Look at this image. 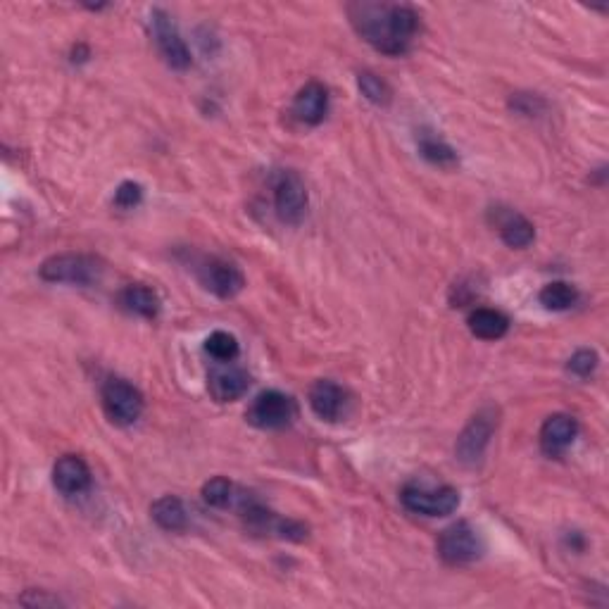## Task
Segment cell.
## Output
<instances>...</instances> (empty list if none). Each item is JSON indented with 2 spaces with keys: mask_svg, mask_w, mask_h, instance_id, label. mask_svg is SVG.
<instances>
[{
  "mask_svg": "<svg viewBox=\"0 0 609 609\" xmlns=\"http://www.w3.org/2000/svg\"><path fill=\"white\" fill-rule=\"evenodd\" d=\"M348 17L357 34L384 55H405L419 34V15L410 5L350 3Z\"/></svg>",
  "mask_w": 609,
  "mask_h": 609,
  "instance_id": "cell-1",
  "label": "cell"
},
{
  "mask_svg": "<svg viewBox=\"0 0 609 609\" xmlns=\"http://www.w3.org/2000/svg\"><path fill=\"white\" fill-rule=\"evenodd\" d=\"M103 276V262L84 253H62L48 257L41 265V279L50 284L93 286Z\"/></svg>",
  "mask_w": 609,
  "mask_h": 609,
  "instance_id": "cell-2",
  "label": "cell"
},
{
  "mask_svg": "<svg viewBox=\"0 0 609 609\" xmlns=\"http://www.w3.org/2000/svg\"><path fill=\"white\" fill-rule=\"evenodd\" d=\"M100 400H103L105 417L115 426L136 424L138 417L143 414V395L127 379L112 376V379L105 381Z\"/></svg>",
  "mask_w": 609,
  "mask_h": 609,
  "instance_id": "cell-3",
  "label": "cell"
},
{
  "mask_svg": "<svg viewBox=\"0 0 609 609\" xmlns=\"http://www.w3.org/2000/svg\"><path fill=\"white\" fill-rule=\"evenodd\" d=\"M295 414H298V407H295V400L291 395L281 391H262L253 403H250L246 419L255 429L279 431L293 424Z\"/></svg>",
  "mask_w": 609,
  "mask_h": 609,
  "instance_id": "cell-4",
  "label": "cell"
},
{
  "mask_svg": "<svg viewBox=\"0 0 609 609\" xmlns=\"http://www.w3.org/2000/svg\"><path fill=\"white\" fill-rule=\"evenodd\" d=\"M483 550H486V545H483L481 533L469 521H457L438 538V555L452 567L476 562L483 555Z\"/></svg>",
  "mask_w": 609,
  "mask_h": 609,
  "instance_id": "cell-5",
  "label": "cell"
},
{
  "mask_svg": "<svg viewBox=\"0 0 609 609\" xmlns=\"http://www.w3.org/2000/svg\"><path fill=\"white\" fill-rule=\"evenodd\" d=\"M272 191H274L276 217L291 226H298L303 222L307 215V203H310L305 181L295 172H291V169H286V172H279L274 177Z\"/></svg>",
  "mask_w": 609,
  "mask_h": 609,
  "instance_id": "cell-6",
  "label": "cell"
},
{
  "mask_svg": "<svg viewBox=\"0 0 609 609\" xmlns=\"http://www.w3.org/2000/svg\"><path fill=\"white\" fill-rule=\"evenodd\" d=\"M400 500H403L407 512L422 514V517H448L460 507V493L452 486L429 488L412 483V486L403 488Z\"/></svg>",
  "mask_w": 609,
  "mask_h": 609,
  "instance_id": "cell-7",
  "label": "cell"
},
{
  "mask_svg": "<svg viewBox=\"0 0 609 609\" xmlns=\"http://www.w3.org/2000/svg\"><path fill=\"white\" fill-rule=\"evenodd\" d=\"M495 426H498V414L493 410H481L476 417H472V422L457 438V460L467 464V467H476L486 455L488 445H491Z\"/></svg>",
  "mask_w": 609,
  "mask_h": 609,
  "instance_id": "cell-8",
  "label": "cell"
},
{
  "mask_svg": "<svg viewBox=\"0 0 609 609\" xmlns=\"http://www.w3.org/2000/svg\"><path fill=\"white\" fill-rule=\"evenodd\" d=\"M150 27H153L155 43H158V50L169 67L179 69V72L191 67V50H188L177 27H174L172 17H169L165 10L150 12Z\"/></svg>",
  "mask_w": 609,
  "mask_h": 609,
  "instance_id": "cell-9",
  "label": "cell"
},
{
  "mask_svg": "<svg viewBox=\"0 0 609 609\" xmlns=\"http://www.w3.org/2000/svg\"><path fill=\"white\" fill-rule=\"evenodd\" d=\"M198 279L207 291L224 300L236 298L246 286V276H243L241 269L231 265V262L219 260V257H210L198 267Z\"/></svg>",
  "mask_w": 609,
  "mask_h": 609,
  "instance_id": "cell-10",
  "label": "cell"
},
{
  "mask_svg": "<svg viewBox=\"0 0 609 609\" xmlns=\"http://www.w3.org/2000/svg\"><path fill=\"white\" fill-rule=\"evenodd\" d=\"M310 407L319 419H324V422H341L345 414H348L350 398L341 386L334 384V381L322 379L312 386Z\"/></svg>",
  "mask_w": 609,
  "mask_h": 609,
  "instance_id": "cell-11",
  "label": "cell"
},
{
  "mask_svg": "<svg viewBox=\"0 0 609 609\" xmlns=\"http://www.w3.org/2000/svg\"><path fill=\"white\" fill-rule=\"evenodd\" d=\"M579 436V422L571 414H552L541 426V450L548 457H560Z\"/></svg>",
  "mask_w": 609,
  "mask_h": 609,
  "instance_id": "cell-12",
  "label": "cell"
},
{
  "mask_svg": "<svg viewBox=\"0 0 609 609\" xmlns=\"http://www.w3.org/2000/svg\"><path fill=\"white\" fill-rule=\"evenodd\" d=\"M250 388V376L241 367H219L207 376V391L217 403H234Z\"/></svg>",
  "mask_w": 609,
  "mask_h": 609,
  "instance_id": "cell-13",
  "label": "cell"
},
{
  "mask_svg": "<svg viewBox=\"0 0 609 609\" xmlns=\"http://www.w3.org/2000/svg\"><path fill=\"white\" fill-rule=\"evenodd\" d=\"M53 483L62 495H81L91 486V469L81 457L65 455L60 457L53 469Z\"/></svg>",
  "mask_w": 609,
  "mask_h": 609,
  "instance_id": "cell-14",
  "label": "cell"
},
{
  "mask_svg": "<svg viewBox=\"0 0 609 609\" xmlns=\"http://www.w3.org/2000/svg\"><path fill=\"white\" fill-rule=\"evenodd\" d=\"M326 112H329V91L319 81L305 84L293 100V115L303 124H310V127L322 124Z\"/></svg>",
  "mask_w": 609,
  "mask_h": 609,
  "instance_id": "cell-15",
  "label": "cell"
},
{
  "mask_svg": "<svg viewBox=\"0 0 609 609\" xmlns=\"http://www.w3.org/2000/svg\"><path fill=\"white\" fill-rule=\"evenodd\" d=\"M495 226H498L500 238L507 243L510 248H529L536 238V229L524 215L512 210H498V217H495Z\"/></svg>",
  "mask_w": 609,
  "mask_h": 609,
  "instance_id": "cell-16",
  "label": "cell"
},
{
  "mask_svg": "<svg viewBox=\"0 0 609 609\" xmlns=\"http://www.w3.org/2000/svg\"><path fill=\"white\" fill-rule=\"evenodd\" d=\"M119 305L124 310L131 312V315L155 319L160 315V298L153 288L143 286V284H131L119 293Z\"/></svg>",
  "mask_w": 609,
  "mask_h": 609,
  "instance_id": "cell-17",
  "label": "cell"
},
{
  "mask_svg": "<svg viewBox=\"0 0 609 609\" xmlns=\"http://www.w3.org/2000/svg\"><path fill=\"white\" fill-rule=\"evenodd\" d=\"M469 331L481 341H498L510 331V319H507L502 312L491 310V307H479L474 310L467 319Z\"/></svg>",
  "mask_w": 609,
  "mask_h": 609,
  "instance_id": "cell-18",
  "label": "cell"
},
{
  "mask_svg": "<svg viewBox=\"0 0 609 609\" xmlns=\"http://www.w3.org/2000/svg\"><path fill=\"white\" fill-rule=\"evenodd\" d=\"M150 514H153V521L165 531H184L188 526V514L184 502H181L177 495H162L160 500L153 502L150 507Z\"/></svg>",
  "mask_w": 609,
  "mask_h": 609,
  "instance_id": "cell-19",
  "label": "cell"
},
{
  "mask_svg": "<svg viewBox=\"0 0 609 609\" xmlns=\"http://www.w3.org/2000/svg\"><path fill=\"white\" fill-rule=\"evenodd\" d=\"M538 300H541L545 310L564 312L579 303V291L571 284H564V281H552V284L543 286V291L538 293Z\"/></svg>",
  "mask_w": 609,
  "mask_h": 609,
  "instance_id": "cell-20",
  "label": "cell"
},
{
  "mask_svg": "<svg viewBox=\"0 0 609 609\" xmlns=\"http://www.w3.org/2000/svg\"><path fill=\"white\" fill-rule=\"evenodd\" d=\"M238 488L224 476H215L203 486V500L210 507H217V510H226V507L234 505Z\"/></svg>",
  "mask_w": 609,
  "mask_h": 609,
  "instance_id": "cell-21",
  "label": "cell"
},
{
  "mask_svg": "<svg viewBox=\"0 0 609 609\" xmlns=\"http://www.w3.org/2000/svg\"><path fill=\"white\" fill-rule=\"evenodd\" d=\"M419 150H422V155L431 162V165H438V167H455L457 165V153L448 146V143L441 141L438 136H426L424 134L422 138H419Z\"/></svg>",
  "mask_w": 609,
  "mask_h": 609,
  "instance_id": "cell-22",
  "label": "cell"
},
{
  "mask_svg": "<svg viewBox=\"0 0 609 609\" xmlns=\"http://www.w3.org/2000/svg\"><path fill=\"white\" fill-rule=\"evenodd\" d=\"M205 350L212 360L229 364L238 357V341L234 334H229V331H215V334L207 336Z\"/></svg>",
  "mask_w": 609,
  "mask_h": 609,
  "instance_id": "cell-23",
  "label": "cell"
},
{
  "mask_svg": "<svg viewBox=\"0 0 609 609\" xmlns=\"http://www.w3.org/2000/svg\"><path fill=\"white\" fill-rule=\"evenodd\" d=\"M357 84H360L362 96L367 100H372L374 105H388L391 103V89H388V84L381 77H376L372 72H362L360 77H357Z\"/></svg>",
  "mask_w": 609,
  "mask_h": 609,
  "instance_id": "cell-24",
  "label": "cell"
},
{
  "mask_svg": "<svg viewBox=\"0 0 609 609\" xmlns=\"http://www.w3.org/2000/svg\"><path fill=\"white\" fill-rule=\"evenodd\" d=\"M567 369L574 376H579V379H588L590 374L598 369V353L595 350H579V353H574L569 357V364Z\"/></svg>",
  "mask_w": 609,
  "mask_h": 609,
  "instance_id": "cell-25",
  "label": "cell"
},
{
  "mask_svg": "<svg viewBox=\"0 0 609 609\" xmlns=\"http://www.w3.org/2000/svg\"><path fill=\"white\" fill-rule=\"evenodd\" d=\"M143 200V188L134 184V181H124V184H119V188L115 191V205L122 207V210H131V207H136Z\"/></svg>",
  "mask_w": 609,
  "mask_h": 609,
  "instance_id": "cell-26",
  "label": "cell"
},
{
  "mask_svg": "<svg viewBox=\"0 0 609 609\" xmlns=\"http://www.w3.org/2000/svg\"><path fill=\"white\" fill-rule=\"evenodd\" d=\"M22 602H24V605H50V607L60 605V600L58 598H50V595H36L34 600L22 598Z\"/></svg>",
  "mask_w": 609,
  "mask_h": 609,
  "instance_id": "cell-27",
  "label": "cell"
}]
</instances>
